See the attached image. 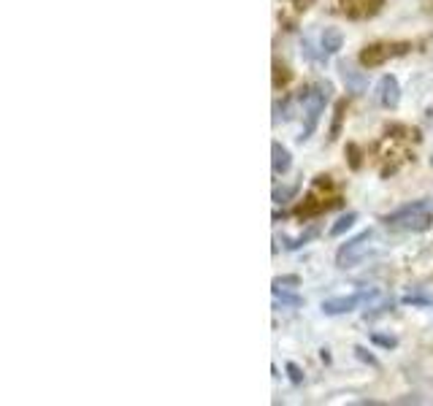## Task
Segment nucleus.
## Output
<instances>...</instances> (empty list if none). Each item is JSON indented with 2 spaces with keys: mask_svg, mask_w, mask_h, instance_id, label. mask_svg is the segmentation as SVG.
I'll use <instances>...</instances> for the list:
<instances>
[{
  "mask_svg": "<svg viewBox=\"0 0 433 406\" xmlns=\"http://www.w3.org/2000/svg\"><path fill=\"white\" fill-rule=\"evenodd\" d=\"M296 192H298V184H290V187H276V189H273V201H276V203L290 201Z\"/></svg>",
  "mask_w": 433,
  "mask_h": 406,
  "instance_id": "12",
  "label": "nucleus"
},
{
  "mask_svg": "<svg viewBox=\"0 0 433 406\" xmlns=\"http://www.w3.org/2000/svg\"><path fill=\"white\" fill-rule=\"evenodd\" d=\"M314 236H317V228L306 230V233H303V236H298V239H287V249H296V246H301V244L311 241Z\"/></svg>",
  "mask_w": 433,
  "mask_h": 406,
  "instance_id": "13",
  "label": "nucleus"
},
{
  "mask_svg": "<svg viewBox=\"0 0 433 406\" xmlns=\"http://www.w3.org/2000/svg\"><path fill=\"white\" fill-rule=\"evenodd\" d=\"M371 249H374V233H371V230H365V233L355 236L352 241H347L341 249H338L336 266L338 269H352V266H358L363 257H368Z\"/></svg>",
  "mask_w": 433,
  "mask_h": 406,
  "instance_id": "3",
  "label": "nucleus"
},
{
  "mask_svg": "<svg viewBox=\"0 0 433 406\" xmlns=\"http://www.w3.org/2000/svg\"><path fill=\"white\" fill-rule=\"evenodd\" d=\"M284 284H298V276H282L273 282V287H284Z\"/></svg>",
  "mask_w": 433,
  "mask_h": 406,
  "instance_id": "17",
  "label": "nucleus"
},
{
  "mask_svg": "<svg viewBox=\"0 0 433 406\" xmlns=\"http://www.w3.org/2000/svg\"><path fill=\"white\" fill-rule=\"evenodd\" d=\"M330 81H320V84H314L311 87V93L306 95V122H303V135L301 138H309L314 133V127H317V122L323 117L325 111V103H328V98H330Z\"/></svg>",
  "mask_w": 433,
  "mask_h": 406,
  "instance_id": "2",
  "label": "nucleus"
},
{
  "mask_svg": "<svg viewBox=\"0 0 433 406\" xmlns=\"http://www.w3.org/2000/svg\"><path fill=\"white\" fill-rule=\"evenodd\" d=\"M431 160H433V155H431Z\"/></svg>",
  "mask_w": 433,
  "mask_h": 406,
  "instance_id": "19",
  "label": "nucleus"
},
{
  "mask_svg": "<svg viewBox=\"0 0 433 406\" xmlns=\"http://www.w3.org/2000/svg\"><path fill=\"white\" fill-rule=\"evenodd\" d=\"M287 374H290V379H293L296 385H301V382H303V374H301V368H298L296 363H287Z\"/></svg>",
  "mask_w": 433,
  "mask_h": 406,
  "instance_id": "14",
  "label": "nucleus"
},
{
  "mask_svg": "<svg viewBox=\"0 0 433 406\" xmlns=\"http://www.w3.org/2000/svg\"><path fill=\"white\" fill-rule=\"evenodd\" d=\"M355 219H358V214H355V212H347V214H344V217H338V219H336V225L330 228V236H341L344 230H350L352 225H355Z\"/></svg>",
  "mask_w": 433,
  "mask_h": 406,
  "instance_id": "10",
  "label": "nucleus"
},
{
  "mask_svg": "<svg viewBox=\"0 0 433 406\" xmlns=\"http://www.w3.org/2000/svg\"><path fill=\"white\" fill-rule=\"evenodd\" d=\"M409 52V43H371L360 52V63L365 68H379L382 63H387L390 57Z\"/></svg>",
  "mask_w": 433,
  "mask_h": 406,
  "instance_id": "4",
  "label": "nucleus"
},
{
  "mask_svg": "<svg viewBox=\"0 0 433 406\" xmlns=\"http://www.w3.org/2000/svg\"><path fill=\"white\" fill-rule=\"evenodd\" d=\"M293 3H296V9L298 11H306V9H309L311 3H314V0H293Z\"/></svg>",
  "mask_w": 433,
  "mask_h": 406,
  "instance_id": "18",
  "label": "nucleus"
},
{
  "mask_svg": "<svg viewBox=\"0 0 433 406\" xmlns=\"http://www.w3.org/2000/svg\"><path fill=\"white\" fill-rule=\"evenodd\" d=\"M341 43H344L341 30H338V27H325L323 36H320V49H323V54H336L338 49H341Z\"/></svg>",
  "mask_w": 433,
  "mask_h": 406,
  "instance_id": "9",
  "label": "nucleus"
},
{
  "mask_svg": "<svg viewBox=\"0 0 433 406\" xmlns=\"http://www.w3.org/2000/svg\"><path fill=\"white\" fill-rule=\"evenodd\" d=\"M271 165H273V174L276 176H282V174H287L290 171V165H293V157H290V152L279 144V141H273L271 144Z\"/></svg>",
  "mask_w": 433,
  "mask_h": 406,
  "instance_id": "8",
  "label": "nucleus"
},
{
  "mask_svg": "<svg viewBox=\"0 0 433 406\" xmlns=\"http://www.w3.org/2000/svg\"><path fill=\"white\" fill-rule=\"evenodd\" d=\"M377 293H352V296H338V298H328L323 301V311L325 314H347V311L358 309L363 301L374 298Z\"/></svg>",
  "mask_w": 433,
  "mask_h": 406,
  "instance_id": "5",
  "label": "nucleus"
},
{
  "mask_svg": "<svg viewBox=\"0 0 433 406\" xmlns=\"http://www.w3.org/2000/svg\"><path fill=\"white\" fill-rule=\"evenodd\" d=\"M341 76H344V84H347V90L355 95H363L365 87H368V79H365L363 71H358L355 66L350 63H341Z\"/></svg>",
  "mask_w": 433,
  "mask_h": 406,
  "instance_id": "7",
  "label": "nucleus"
},
{
  "mask_svg": "<svg viewBox=\"0 0 433 406\" xmlns=\"http://www.w3.org/2000/svg\"><path fill=\"white\" fill-rule=\"evenodd\" d=\"M379 103L385 108H395L401 103V87H398V79L395 76H382L377 87Z\"/></svg>",
  "mask_w": 433,
  "mask_h": 406,
  "instance_id": "6",
  "label": "nucleus"
},
{
  "mask_svg": "<svg viewBox=\"0 0 433 406\" xmlns=\"http://www.w3.org/2000/svg\"><path fill=\"white\" fill-rule=\"evenodd\" d=\"M344 111H347V100H338L336 111H333L336 117H333V125H330V138H333V141L338 138V127H341V120H344Z\"/></svg>",
  "mask_w": 433,
  "mask_h": 406,
  "instance_id": "11",
  "label": "nucleus"
},
{
  "mask_svg": "<svg viewBox=\"0 0 433 406\" xmlns=\"http://www.w3.org/2000/svg\"><path fill=\"white\" fill-rule=\"evenodd\" d=\"M385 222L395 230H412V233H422V230L431 228L433 222V201L431 198H422V201L406 203L398 212L385 217Z\"/></svg>",
  "mask_w": 433,
  "mask_h": 406,
  "instance_id": "1",
  "label": "nucleus"
},
{
  "mask_svg": "<svg viewBox=\"0 0 433 406\" xmlns=\"http://www.w3.org/2000/svg\"><path fill=\"white\" fill-rule=\"evenodd\" d=\"M355 352H358V358H360V360H365V363H371V365H377V360H374V358H371V355H368L363 347H358Z\"/></svg>",
  "mask_w": 433,
  "mask_h": 406,
  "instance_id": "16",
  "label": "nucleus"
},
{
  "mask_svg": "<svg viewBox=\"0 0 433 406\" xmlns=\"http://www.w3.org/2000/svg\"><path fill=\"white\" fill-rule=\"evenodd\" d=\"M371 338H374V344H379V347H387V350H392V347L398 344L392 336H371Z\"/></svg>",
  "mask_w": 433,
  "mask_h": 406,
  "instance_id": "15",
  "label": "nucleus"
}]
</instances>
